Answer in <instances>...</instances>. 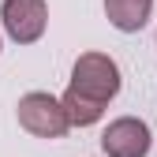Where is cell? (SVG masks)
<instances>
[{
    "mask_svg": "<svg viewBox=\"0 0 157 157\" xmlns=\"http://www.w3.org/2000/svg\"><path fill=\"white\" fill-rule=\"evenodd\" d=\"M153 146V135H150V124L139 120V116H120L112 120L101 135V150L109 157H146Z\"/></svg>",
    "mask_w": 157,
    "mask_h": 157,
    "instance_id": "cell-4",
    "label": "cell"
},
{
    "mask_svg": "<svg viewBox=\"0 0 157 157\" xmlns=\"http://www.w3.org/2000/svg\"><path fill=\"white\" fill-rule=\"evenodd\" d=\"M60 105H64V112H67V124H71V127H90V124L101 120V112H105V109H97V105L82 101V97H75L71 90L60 97Z\"/></svg>",
    "mask_w": 157,
    "mask_h": 157,
    "instance_id": "cell-6",
    "label": "cell"
},
{
    "mask_svg": "<svg viewBox=\"0 0 157 157\" xmlns=\"http://www.w3.org/2000/svg\"><path fill=\"white\" fill-rule=\"evenodd\" d=\"M75 97L105 109L116 94H120V67H116L112 56L105 52H82L71 67V86H67Z\"/></svg>",
    "mask_w": 157,
    "mask_h": 157,
    "instance_id": "cell-1",
    "label": "cell"
},
{
    "mask_svg": "<svg viewBox=\"0 0 157 157\" xmlns=\"http://www.w3.org/2000/svg\"><path fill=\"white\" fill-rule=\"evenodd\" d=\"M153 11V0H105V15L116 30L124 34H139L146 26V19Z\"/></svg>",
    "mask_w": 157,
    "mask_h": 157,
    "instance_id": "cell-5",
    "label": "cell"
},
{
    "mask_svg": "<svg viewBox=\"0 0 157 157\" xmlns=\"http://www.w3.org/2000/svg\"><path fill=\"white\" fill-rule=\"evenodd\" d=\"M19 127L37 135V139H64L67 135V112L60 105V97H52L45 90H34V94H23L19 97Z\"/></svg>",
    "mask_w": 157,
    "mask_h": 157,
    "instance_id": "cell-2",
    "label": "cell"
},
{
    "mask_svg": "<svg viewBox=\"0 0 157 157\" xmlns=\"http://www.w3.org/2000/svg\"><path fill=\"white\" fill-rule=\"evenodd\" d=\"M0 19H4V30L11 41L34 45L49 26V4L45 0H4Z\"/></svg>",
    "mask_w": 157,
    "mask_h": 157,
    "instance_id": "cell-3",
    "label": "cell"
}]
</instances>
